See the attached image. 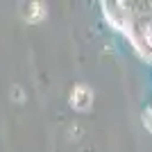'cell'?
Here are the masks:
<instances>
[{
    "label": "cell",
    "instance_id": "obj_2",
    "mask_svg": "<svg viewBox=\"0 0 152 152\" xmlns=\"http://www.w3.org/2000/svg\"><path fill=\"white\" fill-rule=\"evenodd\" d=\"M23 18L27 23H39V20L45 18V7L41 2H30L27 9H23Z\"/></svg>",
    "mask_w": 152,
    "mask_h": 152
},
{
    "label": "cell",
    "instance_id": "obj_1",
    "mask_svg": "<svg viewBox=\"0 0 152 152\" xmlns=\"http://www.w3.org/2000/svg\"><path fill=\"white\" fill-rule=\"evenodd\" d=\"M91 102H93V91L89 86H84V84H77L75 89L70 91V104L80 111H86L91 107Z\"/></svg>",
    "mask_w": 152,
    "mask_h": 152
},
{
    "label": "cell",
    "instance_id": "obj_3",
    "mask_svg": "<svg viewBox=\"0 0 152 152\" xmlns=\"http://www.w3.org/2000/svg\"><path fill=\"white\" fill-rule=\"evenodd\" d=\"M12 95H14V100H16V102H23V91H20L18 86H14V89H12Z\"/></svg>",
    "mask_w": 152,
    "mask_h": 152
}]
</instances>
